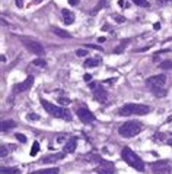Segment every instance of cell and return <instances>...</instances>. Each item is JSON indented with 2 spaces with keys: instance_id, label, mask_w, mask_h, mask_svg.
<instances>
[{
  "instance_id": "6da1fadb",
  "label": "cell",
  "mask_w": 172,
  "mask_h": 174,
  "mask_svg": "<svg viewBox=\"0 0 172 174\" xmlns=\"http://www.w3.org/2000/svg\"><path fill=\"white\" fill-rule=\"evenodd\" d=\"M41 105L45 108V111L50 116H53V117H56V119H63V120H67V121L71 120V113H70V110H67L66 107L54 105V104L48 102L44 98L41 99Z\"/></svg>"
},
{
  "instance_id": "7a4b0ae2",
  "label": "cell",
  "mask_w": 172,
  "mask_h": 174,
  "mask_svg": "<svg viewBox=\"0 0 172 174\" xmlns=\"http://www.w3.org/2000/svg\"><path fill=\"white\" fill-rule=\"evenodd\" d=\"M121 158H123L130 167H133L134 170L144 171V163H143V160H141L134 151H131L128 146H126V148L121 151Z\"/></svg>"
},
{
  "instance_id": "3957f363",
  "label": "cell",
  "mask_w": 172,
  "mask_h": 174,
  "mask_svg": "<svg viewBox=\"0 0 172 174\" xmlns=\"http://www.w3.org/2000/svg\"><path fill=\"white\" fill-rule=\"evenodd\" d=\"M149 111H150L149 105L130 102V104H124L121 108L118 110V114H120V116H133V114H136V116H144V114H147Z\"/></svg>"
},
{
  "instance_id": "277c9868",
  "label": "cell",
  "mask_w": 172,
  "mask_h": 174,
  "mask_svg": "<svg viewBox=\"0 0 172 174\" xmlns=\"http://www.w3.org/2000/svg\"><path fill=\"white\" fill-rule=\"evenodd\" d=\"M141 130H143V126L140 121H127L123 126H120L118 133L123 138H133V136L138 135Z\"/></svg>"
},
{
  "instance_id": "5b68a950",
  "label": "cell",
  "mask_w": 172,
  "mask_h": 174,
  "mask_svg": "<svg viewBox=\"0 0 172 174\" xmlns=\"http://www.w3.org/2000/svg\"><path fill=\"white\" fill-rule=\"evenodd\" d=\"M93 161H96L98 165L95 167V171L99 174H114V165L109 161H105V160H99V158H95Z\"/></svg>"
},
{
  "instance_id": "8992f818",
  "label": "cell",
  "mask_w": 172,
  "mask_h": 174,
  "mask_svg": "<svg viewBox=\"0 0 172 174\" xmlns=\"http://www.w3.org/2000/svg\"><path fill=\"white\" fill-rule=\"evenodd\" d=\"M165 82H166V76H165V75H153V76L147 78L146 85L153 91V89H156V88H163Z\"/></svg>"
},
{
  "instance_id": "52a82bcc",
  "label": "cell",
  "mask_w": 172,
  "mask_h": 174,
  "mask_svg": "<svg viewBox=\"0 0 172 174\" xmlns=\"http://www.w3.org/2000/svg\"><path fill=\"white\" fill-rule=\"evenodd\" d=\"M32 84H34V76H32V75H29V76L26 78L23 82L13 85V92H15V94L23 92V91H26V89H29V88L32 87Z\"/></svg>"
},
{
  "instance_id": "ba28073f",
  "label": "cell",
  "mask_w": 172,
  "mask_h": 174,
  "mask_svg": "<svg viewBox=\"0 0 172 174\" xmlns=\"http://www.w3.org/2000/svg\"><path fill=\"white\" fill-rule=\"evenodd\" d=\"M77 117L80 119L82 123H85V124H89L92 123L93 120H95V116H93V113H92L91 110L88 108H77Z\"/></svg>"
},
{
  "instance_id": "9c48e42d",
  "label": "cell",
  "mask_w": 172,
  "mask_h": 174,
  "mask_svg": "<svg viewBox=\"0 0 172 174\" xmlns=\"http://www.w3.org/2000/svg\"><path fill=\"white\" fill-rule=\"evenodd\" d=\"M25 45H26V48H28L31 53H34V54H36V56L44 54V47H42V44H39L38 41H25Z\"/></svg>"
},
{
  "instance_id": "30bf717a",
  "label": "cell",
  "mask_w": 172,
  "mask_h": 174,
  "mask_svg": "<svg viewBox=\"0 0 172 174\" xmlns=\"http://www.w3.org/2000/svg\"><path fill=\"white\" fill-rule=\"evenodd\" d=\"M93 98L98 102H105L108 99V94L103 88H96V89H93Z\"/></svg>"
},
{
  "instance_id": "8fae6325",
  "label": "cell",
  "mask_w": 172,
  "mask_h": 174,
  "mask_svg": "<svg viewBox=\"0 0 172 174\" xmlns=\"http://www.w3.org/2000/svg\"><path fill=\"white\" fill-rule=\"evenodd\" d=\"M76 145H77V139H76V138H70L69 141L66 142V145L63 146V151H64V154L74 152V149H76Z\"/></svg>"
},
{
  "instance_id": "7c38bea8",
  "label": "cell",
  "mask_w": 172,
  "mask_h": 174,
  "mask_svg": "<svg viewBox=\"0 0 172 174\" xmlns=\"http://www.w3.org/2000/svg\"><path fill=\"white\" fill-rule=\"evenodd\" d=\"M61 13H63V21H64L66 25H71V23L74 22V15H73V12L67 11V9H63Z\"/></svg>"
},
{
  "instance_id": "4fadbf2b",
  "label": "cell",
  "mask_w": 172,
  "mask_h": 174,
  "mask_svg": "<svg viewBox=\"0 0 172 174\" xmlns=\"http://www.w3.org/2000/svg\"><path fill=\"white\" fill-rule=\"evenodd\" d=\"M152 168H153V171L158 174V173H162V171H165V170H169L168 168V163L166 161H161V163H155L152 165Z\"/></svg>"
},
{
  "instance_id": "5bb4252c",
  "label": "cell",
  "mask_w": 172,
  "mask_h": 174,
  "mask_svg": "<svg viewBox=\"0 0 172 174\" xmlns=\"http://www.w3.org/2000/svg\"><path fill=\"white\" fill-rule=\"evenodd\" d=\"M63 157H64V154H54V155H48V157H45V158L42 160V163H44V164L56 163V161H58V160H61Z\"/></svg>"
},
{
  "instance_id": "9a60e30c",
  "label": "cell",
  "mask_w": 172,
  "mask_h": 174,
  "mask_svg": "<svg viewBox=\"0 0 172 174\" xmlns=\"http://www.w3.org/2000/svg\"><path fill=\"white\" fill-rule=\"evenodd\" d=\"M13 127H16V123L13 120H3L1 121V132H7Z\"/></svg>"
},
{
  "instance_id": "2e32d148",
  "label": "cell",
  "mask_w": 172,
  "mask_h": 174,
  "mask_svg": "<svg viewBox=\"0 0 172 174\" xmlns=\"http://www.w3.org/2000/svg\"><path fill=\"white\" fill-rule=\"evenodd\" d=\"M0 173L1 174H21V170L18 167H1Z\"/></svg>"
},
{
  "instance_id": "e0dca14e",
  "label": "cell",
  "mask_w": 172,
  "mask_h": 174,
  "mask_svg": "<svg viewBox=\"0 0 172 174\" xmlns=\"http://www.w3.org/2000/svg\"><path fill=\"white\" fill-rule=\"evenodd\" d=\"M58 170L57 167H53V168H45V170H36L34 173H29V174H58Z\"/></svg>"
},
{
  "instance_id": "ac0fdd59",
  "label": "cell",
  "mask_w": 172,
  "mask_h": 174,
  "mask_svg": "<svg viewBox=\"0 0 172 174\" xmlns=\"http://www.w3.org/2000/svg\"><path fill=\"white\" fill-rule=\"evenodd\" d=\"M53 32L58 35V37H61V38H70V34L67 31H64V29H60V28H54Z\"/></svg>"
},
{
  "instance_id": "d6986e66",
  "label": "cell",
  "mask_w": 172,
  "mask_h": 174,
  "mask_svg": "<svg viewBox=\"0 0 172 174\" xmlns=\"http://www.w3.org/2000/svg\"><path fill=\"white\" fill-rule=\"evenodd\" d=\"M98 65H99V60H98V59H88L83 66H85V67H96Z\"/></svg>"
},
{
  "instance_id": "ffe728a7",
  "label": "cell",
  "mask_w": 172,
  "mask_h": 174,
  "mask_svg": "<svg viewBox=\"0 0 172 174\" xmlns=\"http://www.w3.org/2000/svg\"><path fill=\"white\" fill-rule=\"evenodd\" d=\"M128 41H130V40H124V41L121 43V45H120V47H117V48L114 50V53H115V54H120V53H121V51H123V50L126 48V45L128 44Z\"/></svg>"
},
{
  "instance_id": "44dd1931",
  "label": "cell",
  "mask_w": 172,
  "mask_h": 174,
  "mask_svg": "<svg viewBox=\"0 0 172 174\" xmlns=\"http://www.w3.org/2000/svg\"><path fill=\"white\" fill-rule=\"evenodd\" d=\"M159 67H161V69H163V70L172 69V62H171V60H165V62H162L161 65H159Z\"/></svg>"
},
{
  "instance_id": "7402d4cb",
  "label": "cell",
  "mask_w": 172,
  "mask_h": 174,
  "mask_svg": "<svg viewBox=\"0 0 172 174\" xmlns=\"http://www.w3.org/2000/svg\"><path fill=\"white\" fill-rule=\"evenodd\" d=\"M38 151H39V143L35 141L34 143H32V149H31V157H35V155L38 154Z\"/></svg>"
},
{
  "instance_id": "603a6c76",
  "label": "cell",
  "mask_w": 172,
  "mask_h": 174,
  "mask_svg": "<svg viewBox=\"0 0 172 174\" xmlns=\"http://www.w3.org/2000/svg\"><path fill=\"white\" fill-rule=\"evenodd\" d=\"M133 3H136L137 6H141V8H149L150 3L147 0H133Z\"/></svg>"
},
{
  "instance_id": "cb8c5ba5",
  "label": "cell",
  "mask_w": 172,
  "mask_h": 174,
  "mask_svg": "<svg viewBox=\"0 0 172 174\" xmlns=\"http://www.w3.org/2000/svg\"><path fill=\"white\" fill-rule=\"evenodd\" d=\"M32 65L38 66V67H45L47 62H45V60H42V59H35L34 62H32Z\"/></svg>"
},
{
  "instance_id": "d4e9b609",
  "label": "cell",
  "mask_w": 172,
  "mask_h": 174,
  "mask_svg": "<svg viewBox=\"0 0 172 174\" xmlns=\"http://www.w3.org/2000/svg\"><path fill=\"white\" fill-rule=\"evenodd\" d=\"M159 6H172V0H156Z\"/></svg>"
},
{
  "instance_id": "484cf974",
  "label": "cell",
  "mask_w": 172,
  "mask_h": 174,
  "mask_svg": "<svg viewBox=\"0 0 172 174\" xmlns=\"http://www.w3.org/2000/svg\"><path fill=\"white\" fill-rule=\"evenodd\" d=\"M15 136H16V139L21 142V143H25V142H26V136H25V135H22V133H16Z\"/></svg>"
},
{
  "instance_id": "4316f807",
  "label": "cell",
  "mask_w": 172,
  "mask_h": 174,
  "mask_svg": "<svg viewBox=\"0 0 172 174\" xmlns=\"http://www.w3.org/2000/svg\"><path fill=\"white\" fill-rule=\"evenodd\" d=\"M58 102H60L61 105H67V104H70V99H69V98L61 97V98H58Z\"/></svg>"
},
{
  "instance_id": "83f0119b",
  "label": "cell",
  "mask_w": 172,
  "mask_h": 174,
  "mask_svg": "<svg viewBox=\"0 0 172 174\" xmlns=\"http://www.w3.org/2000/svg\"><path fill=\"white\" fill-rule=\"evenodd\" d=\"M114 19H115V22H118V23H123V22L126 21V18L121 16V15H114Z\"/></svg>"
},
{
  "instance_id": "f1b7e54d",
  "label": "cell",
  "mask_w": 172,
  "mask_h": 174,
  "mask_svg": "<svg viewBox=\"0 0 172 174\" xmlns=\"http://www.w3.org/2000/svg\"><path fill=\"white\" fill-rule=\"evenodd\" d=\"M26 119L29 120V121H31V120H39V116H38V114H34V113H31V114L26 116Z\"/></svg>"
},
{
  "instance_id": "f546056e",
  "label": "cell",
  "mask_w": 172,
  "mask_h": 174,
  "mask_svg": "<svg viewBox=\"0 0 172 174\" xmlns=\"http://www.w3.org/2000/svg\"><path fill=\"white\" fill-rule=\"evenodd\" d=\"M6 155H7V149H6V146L3 145V146L0 148V157H1V158H4Z\"/></svg>"
},
{
  "instance_id": "4dcf8cb0",
  "label": "cell",
  "mask_w": 172,
  "mask_h": 174,
  "mask_svg": "<svg viewBox=\"0 0 172 174\" xmlns=\"http://www.w3.org/2000/svg\"><path fill=\"white\" fill-rule=\"evenodd\" d=\"M76 54L79 56V57H85V56L88 54V51H86V50H76Z\"/></svg>"
},
{
  "instance_id": "1f68e13d",
  "label": "cell",
  "mask_w": 172,
  "mask_h": 174,
  "mask_svg": "<svg viewBox=\"0 0 172 174\" xmlns=\"http://www.w3.org/2000/svg\"><path fill=\"white\" fill-rule=\"evenodd\" d=\"M83 79H85L86 82H91V81H92V75H91V73H85V75H83Z\"/></svg>"
},
{
  "instance_id": "d6a6232c",
  "label": "cell",
  "mask_w": 172,
  "mask_h": 174,
  "mask_svg": "<svg viewBox=\"0 0 172 174\" xmlns=\"http://www.w3.org/2000/svg\"><path fill=\"white\" fill-rule=\"evenodd\" d=\"M105 5H106V2H105V0L99 2V3H98V9H99V8H105Z\"/></svg>"
},
{
  "instance_id": "836d02e7",
  "label": "cell",
  "mask_w": 172,
  "mask_h": 174,
  "mask_svg": "<svg viewBox=\"0 0 172 174\" xmlns=\"http://www.w3.org/2000/svg\"><path fill=\"white\" fill-rule=\"evenodd\" d=\"M16 6L18 8H23V0H16Z\"/></svg>"
},
{
  "instance_id": "e575fe53",
  "label": "cell",
  "mask_w": 172,
  "mask_h": 174,
  "mask_svg": "<svg viewBox=\"0 0 172 174\" xmlns=\"http://www.w3.org/2000/svg\"><path fill=\"white\" fill-rule=\"evenodd\" d=\"M69 3L71 5V6H76V5L79 3V0H69Z\"/></svg>"
},
{
  "instance_id": "d590c367",
  "label": "cell",
  "mask_w": 172,
  "mask_h": 174,
  "mask_svg": "<svg viewBox=\"0 0 172 174\" xmlns=\"http://www.w3.org/2000/svg\"><path fill=\"white\" fill-rule=\"evenodd\" d=\"M153 28H155V29H161V23H158V22H156V23L153 25Z\"/></svg>"
},
{
  "instance_id": "8d00e7d4",
  "label": "cell",
  "mask_w": 172,
  "mask_h": 174,
  "mask_svg": "<svg viewBox=\"0 0 172 174\" xmlns=\"http://www.w3.org/2000/svg\"><path fill=\"white\" fill-rule=\"evenodd\" d=\"M105 41H106V40H105L103 37H99V38H98V43H105Z\"/></svg>"
},
{
  "instance_id": "74e56055",
  "label": "cell",
  "mask_w": 172,
  "mask_h": 174,
  "mask_svg": "<svg viewBox=\"0 0 172 174\" xmlns=\"http://www.w3.org/2000/svg\"><path fill=\"white\" fill-rule=\"evenodd\" d=\"M89 87H91V89H96V84H95V82H92Z\"/></svg>"
},
{
  "instance_id": "f35d334b",
  "label": "cell",
  "mask_w": 172,
  "mask_h": 174,
  "mask_svg": "<svg viewBox=\"0 0 172 174\" xmlns=\"http://www.w3.org/2000/svg\"><path fill=\"white\" fill-rule=\"evenodd\" d=\"M35 3H39V2H42V0H34Z\"/></svg>"
}]
</instances>
